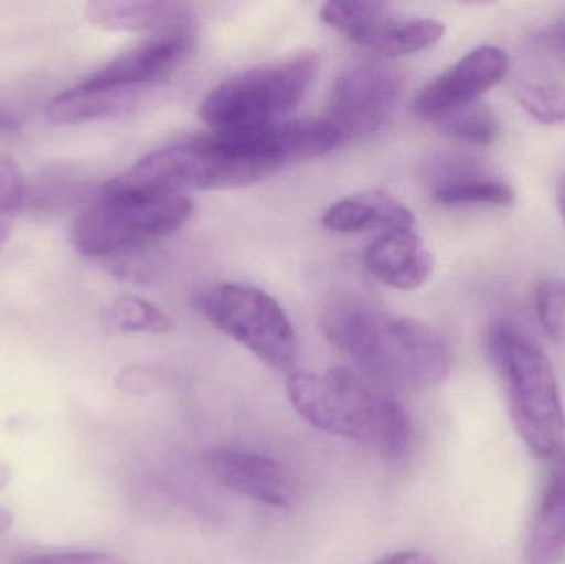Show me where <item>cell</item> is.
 <instances>
[{"instance_id": "obj_24", "label": "cell", "mask_w": 565, "mask_h": 564, "mask_svg": "<svg viewBox=\"0 0 565 564\" xmlns=\"http://www.w3.org/2000/svg\"><path fill=\"white\" fill-rule=\"evenodd\" d=\"M536 43L544 52L550 53L557 62L565 65V22L540 32V35L536 36Z\"/></svg>"}, {"instance_id": "obj_18", "label": "cell", "mask_w": 565, "mask_h": 564, "mask_svg": "<svg viewBox=\"0 0 565 564\" xmlns=\"http://www.w3.org/2000/svg\"><path fill=\"white\" fill-rule=\"evenodd\" d=\"M145 92L131 89H92L76 83L50 102L46 115L60 125H76L92 119L125 115L139 105Z\"/></svg>"}, {"instance_id": "obj_20", "label": "cell", "mask_w": 565, "mask_h": 564, "mask_svg": "<svg viewBox=\"0 0 565 564\" xmlns=\"http://www.w3.org/2000/svg\"><path fill=\"white\" fill-rule=\"evenodd\" d=\"M105 324L108 330L118 333H166L172 330L171 318L139 297L116 298L105 311Z\"/></svg>"}, {"instance_id": "obj_11", "label": "cell", "mask_w": 565, "mask_h": 564, "mask_svg": "<svg viewBox=\"0 0 565 564\" xmlns=\"http://www.w3.org/2000/svg\"><path fill=\"white\" fill-rule=\"evenodd\" d=\"M508 70L510 58L503 49L478 46L418 93L415 111L431 121L441 113L480 102L484 93L501 83Z\"/></svg>"}, {"instance_id": "obj_1", "label": "cell", "mask_w": 565, "mask_h": 564, "mask_svg": "<svg viewBox=\"0 0 565 564\" xmlns=\"http://www.w3.org/2000/svg\"><path fill=\"white\" fill-rule=\"evenodd\" d=\"M329 343L385 390H424L447 380L451 351L430 324L371 308H339L322 320Z\"/></svg>"}, {"instance_id": "obj_21", "label": "cell", "mask_w": 565, "mask_h": 564, "mask_svg": "<svg viewBox=\"0 0 565 564\" xmlns=\"http://www.w3.org/2000/svg\"><path fill=\"white\" fill-rule=\"evenodd\" d=\"M536 310L547 337L565 344V280L547 278L537 285Z\"/></svg>"}, {"instance_id": "obj_28", "label": "cell", "mask_w": 565, "mask_h": 564, "mask_svg": "<svg viewBox=\"0 0 565 564\" xmlns=\"http://www.w3.org/2000/svg\"><path fill=\"white\" fill-rule=\"evenodd\" d=\"M556 198L557 209H559L561 219H563L565 225V175L557 185Z\"/></svg>"}, {"instance_id": "obj_25", "label": "cell", "mask_w": 565, "mask_h": 564, "mask_svg": "<svg viewBox=\"0 0 565 564\" xmlns=\"http://www.w3.org/2000/svg\"><path fill=\"white\" fill-rule=\"evenodd\" d=\"M374 564H437L434 556L418 550H407V552L392 553V555L384 556Z\"/></svg>"}, {"instance_id": "obj_27", "label": "cell", "mask_w": 565, "mask_h": 564, "mask_svg": "<svg viewBox=\"0 0 565 564\" xmlns=\"http://www.w3.org/2000/svg\"><path fill=\"white\" fill-rule=\"evenodd\" d=\"M12 513H10L9 510L2 509V507H0V535H3V533L9 532V530L12 529Z\"/></svg>"}, {"instance_id": "obj_10", "label": "cell", "mask_w": 565, "mask_h": 564, "mask_svg": "<svg viewBox=\"0 0 565 564\" xmlns=\"http://www.w3.org/2000/svg\"><path fill=\"white\" fill-rule=\"evenodd\" d=\"M191 45L189 29L158 33L116 56L78 85L92 89L145 92L146 86L171 75L184 62Z\"/></svg>"}, {"instance_id": "obj_6", "label": "cell", "mask_w": 565, "mask_h": 564, "mask_svg": "<svg viewBox=\"0 0 565 564\" xmlns=\"http://www.w3.org/2000/svg\"><path fill=\"white\" fill-rule=\"evenodd\" d=\"M319 56L296 53L232 76L209 93L199 116L214 131L260 128L282 121L318 75Z\"/></svg>"}, {"instance_id": "obj_23", "label": "cell", "mask_w": 565, "mask_h": 564, "mask_svg": "<svg viewBox=\"0 0 565 564\" xmlns=\"http://www.w3.org/2000/svg\"><path fill=\"white\" fill-rule=\"evenodd\" d=\"M17 564H128L111 553L66 552L52 555H36L20 560Z\"/></svg>"}, {"instance_id": "obj_7", "label": "cell", "mask_w": 565, "mask_h": 564, "mask_svg": "<svg viewBox=\"0 0 565 564\" xmlns=\"http://www.w3.org/2000/svg\"><path fill=\"white\" fill-rule=\"evenodd\" d=\"M202 311L215 328L268 366L278 371L295 368V328L281 305L264 290L248 285H218L205 295Z\"/></svg>"}, {"instance_id": "obj_5", "label": "cell", "mask_w": 565, "mask_h": 564, "mask_svg": "<svg viewBox=\"0 0 565 564\" xmlns=\"http://www.w3.org/2000/svg\"><path fill=\"white\" fill-rule=\"evenodd\" d=\"M192 212L185 194L132 191L109 181L75 219L72 242L88 257H121L174 234Z\"/></svg>"}, {"instance_id": "obj_13", "label": "cell", "mask_w": 565, "mask_h": 564, "mask_svg": "<svg viewBox=\"0 0 565 564\" xmlns=\"http://www.w3.org/2000/svg\"><path fill=\"white\" fill-rule=\"evenodd\" d=\"M365 268L381 284L397 290H415L434 274L435 258L414 228L382 235L364 254Z\"/></svg>"}, {"instance_id": "obj_4", "label": "cell", "mask_w": 565, "mask_h": 564, "mask_svg": "<svg viewBox=\"0 0 565 564\" xmlns=\"http://www.w3.org/2000/svg\"><path fill=\"white\" fill-rule=\"evenodd\" d=\"M491 354L507 383L511 419L527 449L554 459L564 449L565 413L547 354L511 324L491 330Z\"/></svg>"}, {"instance_id": "obj_12", "label": "cell", "mask_w": 565, "mask_h": 564, "mask_svg": "<svg viewBox=\"0 0 565 564\" xmlns=\"http://www.w3.org/2000/svg\"><path fill=\"white\" fill-rule=\"evenodd\" d=\"M207 469L225 489L274 509H289L298 500V482L278 460L247 450L214 449Z\"/></svg>"}, {"instance_id": "obj_9", "label": "cell", "mask_w": 565, "mask_h": 564, "mask_svg": "<svg viewBox=\"0 0 565 564\" xmlns=\"http://www.w3.org/2000/svg\"><path fill=\"white\" fill-rule=\"evenodd\" d=\"M404 88V75L395 66L385 63L351 66L332 86L326 119L342 142L372 135L391 118Z\"/></svg>"}, {"instance_id": "obj_14", "label": "cell", "mask_w": 565, "mask_h": 564, "mask_svg": "<svg viewBox=\"0 0 565 564\" xmlns=\"http://www.w3.org/2000/svg\"><path fill=\"white\" fill-rule=\"evenodd\" d=\"M328 231L338 234L385 228L387 232L414 228L415 217L394 195L385 191H367L334 202L321 219Z\"/></svg>"}, {"instance_id": "obj_19", "label": "cell", "mask_w": 565, "mask_h": 564, "mask_svg": "<svg viewBox=\"0 0 565 564\" xmlns=\"http://www.w3.org/2000/svg\"><path fill=\"white\" fill-rule=\"evenodd\" d=\"M438 129L455 141L471 146H490L501 135L497 113L481 102L458 106L431 119Z\"/></svg>"}, {"instance_id": "obj_26", "label": "cell", "mask_w": 565, "mask_h": 564, "mask_svg": "<svg viewBox=\"0 0 565 564\" xmlns=\"http://www.w3.org/2000/svg\"><path fill=\"white\" fill-rule=\"evenodd\" d=\"M13 217H15V214H10V212L0 209V248L3 247L7 238H9L10 231H12Z\"/></svg>"}, {"instance_id": "obj_8", "label": "cell", "mask_w": 565, "mask_h": 564, "mask_svg": "<svg viewBox=\"0 0 565 564\" xmlns=\"http://www.w3.org/2000/svg\"><path fill=\"white\" fill-rule=\"evenodd\" d=\"M321 20L349 42L388 58L430 49L445 33L440 20L397 19L382 2L332 0L321 7Z\"/></svg>"}, {"instance_id": "obj_15", "label": "cell", "mask_w": 565, "mask_h": 564, "mask_svg": "<svg viewBox=\"0 0 565 564\" xmlns=\"http://www.w3.org/2000/svg\"><path fill=\"white\" fill-rule=\"evenodd\" d=\"M565 555V449L554 457L553 470L534 515L524 564H557Z\"/></svg>"}, {"instance_id": "obj_17", "label": "cell", "mask_w": 565, "mask_h": 564, "mask_svg": "<svg viewBox=\"0 0 565 564\" xmlns=\"http://www.w3.org/2000/svg\"><path fill=\"white\" fill-rule=\"evenodd\" d=\"M434 185L431 198L445 207L460 205H494L510 207L516 201V192L500 179L477 174V166L468 161L451 162L444 166Z\"/></svg>"}, {"instance_id": "obj_2", "label": "cell", "mask_w": 565, "mask_h": 564, "mask_svg": "<svg viewBox=\"0 0 565 564\" xmlns=\"http://www.w3.org/2000/svg\"><path fill=\"white\" fill-rule=\"evenodd\" d=\"M286 393L296 413L322 433L385 457L404 456L411 446L407 411L394 394L358 371L334 368L322 374L292 373Z\"/></svg>"}, {"instance_id": "obj_29", "label": "cell", "mask_w": 565, "mask_h": 564, "mask_svg": "<svg viewBox=\"0 0 565 564\" xmlns=\"http://www.w3.org/2000/svg\"><path fill=\"white\" fill-rule=\"evenodd\" d=\"M10 482V470L6 464L0 462V490L6 489Z\"/></svg>"}, {"instance_id": "obj_16", "label": "cell", "mask_w": 565, "mask_h": 564, "mask_svg": "<svg viewBox=\"0 0 565 564\" xmlns=\"http://www.w3.org/2000/svg\"><path fill=\"white\" fill-rule=\"evenodd\" d=\"M89 22L109 30H156L158 33L189 29L194 13L179 2H92Z\"/></svg>"}, {"instance_id": "obj_3", "label": "cell", "mask_w": 565, "mask_h": 564, "mask_svg": "<svg viewBox=\"0 0 565 564\" xmlns=\"http://www.w3.org/2000/svg\"><path fill=\"white\" fill-rule=\"evenodd\" d=\"M277 171L244 132L214 131L158 149L113 182L132 191L184 195L185 191L254 184Z\"/></svg>"}, {"instance_id": "obj_22", "label": "cell", "mask_w": 565, "mask_h": 564, "mask_svg": "<svg viewBox=\"0 0 565 564\" xmlns=\"http://www.w3.org/2000/svg\"><path fill=\"white\" fill-rule=\"evenodd\" d=\"M516 98L524 111L537 121L565 123V86L524 85L518 89Z\"/></svg>"}]
</instances>
